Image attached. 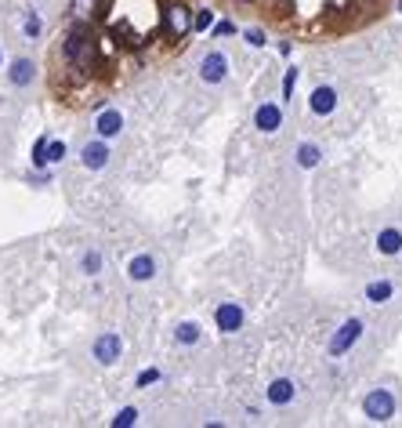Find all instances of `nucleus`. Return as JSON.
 I'll return each instance as SVG.
<instances>
[{"label":"nucleus","instance_id":"obj_1","mask_svg":"<svg viewBox=\"0 0 402 428\" xmlns=\"http://www.w3.org/2000/svg\"><path fill=\"white\" fill-rule=\"evenodd\" d=\"M62 66H66L69 80L76 84H84L94 73V66H98V44H94L87 22H76L66 33V40H62Z\"/></svg>","mask_w":402,"mask_h":428},{"label":"nucleus","instance_id":"obj_2","mask_svg":"<svg viewBox=\"0 0 402 428\" xmlns=\"http://www.w3.org/2000/svg\"><path fill=\"white\" fill-rule=\"evenodd\" d=\"M164 33L178 44V40H185L189 33H192V8L189 4H182V0H171V4L164 8Z\"/></svg>","mask_w":402,"mask_h":428},{"label":"nucleus","instance_id":"obj_3","mask_svg":"<svg viewBox=\"0 0 402 428\" xmlns=\"http://www.w3.org/2000/svg\"><path fill=\"white\" fill-rule=\"evenodd\" d=\"M362 414L374 421V425H384V421H392L395 418V395L388 388H374V392H366L362 395Z\"/></svg>","mask_w":402,"mask_h":428},{"label":"nucleus","instance_id":"obj_4","mask_svg":"<svg viewBox=\"0 0 402 428\" xmlns=\"http://www.w3.org/2000/svg\"><path fill=\"white\" fill-rule=\"evenodd\" d=\"M362 330H366V327H362V320H356V316H351V320H344L341 327L333 330V338H330V345H326V352H330L333 359H337V356H344L348 348L362 338Z\"/></svg>","mask_w":402,"mask_h":428},{"label":"nucleus","instance_id":"obj_5","mask_svg":"<svg viewBox=\"0 0 402 428\" xmlns=\"http://www.w3.org/2000/svg\"><path fill=\"white\" fill-rule=\"evenodd\" d=\"M214 323L221 334H239L247 323V309L239 305V301H221V305L214 309Z\"/></svg>","mask_w":402,"mask_h":428},{"label":"nucleus","instance_id":"obj_6","mask_svg":"<svg viewBox=\"0 0 402 428\" xmlns=\"http://www.w3.org/2000/svg\"><path fill=\"white\" fill-rule=\"evenodd\" d=\"M120 352H123V341H120V334H112V330H105V334H98L91 341V356H94V363H102V367L120 363Z\"/></svg>","mask_w":402,"mask_h":428},{"label":"nucleus","instance_id":"obj_7","mask_svg":"<svg viewBox=\"0 0 402 428\" xmlns=\"http://www.w3.org/2000/svg\"><path fill=\"white\" fill-rule=\"evenodd\" d=\"M229 76V55L225 51H207L200 58V80L203 84H221Z\"/></svg>","mask_w":402,"mask_h":428},{"label":"nucleus","instance_id":"obj_8","mask_svg":"<svg viewBox=\"0 0 402 428\" xmlns=\"http://www.w3.org/2000/svg\"><path fill=\"white\" fill-rule=\"evenodd\" d=\"M254 128L261 135H276L283 128V105L279 102H261L254 109Z\"/></svg>","mask_w":402,"mask_h":428},{"label":"nucleus","instance_id":"obj_9","mask_svg":"<svg viewBox=\"0 0 402 428\" xmlns=\"http://www.w3.org/2000/svg\"><path fill=\"white\" fill-rule=\"evenodd\" d=\"M123 131V113L120 109H112V105H105V109H98V113H94V135L98 138H116Z\"/></svg>","mask_w":402,"mask_h":428},{"label":"nucleus","instance_id":"obj_10","mask_svg":"<svg viewBox=\"0 0 402 428\" xmlns=\"http://www.w3.org/2000/svg\"><path fill=\"white\" fill-rule=\"evenodd\" d=\"M80 164H84L87 171H105V164H109V142L94 135L87 146L80 149Z\"/></svg>","mask_w":402,"mask_h":428},{"label":"nucleus","instance_id":"obj_11","mask_svg":"<svg viewBox=\"0 0 402 428\" xmlns=\"http://www.w3.org/2000/svg\"><path fill=\"white\" fill-rule=\"evenodd\" d=\"M308 109H312L315 117H330V113H337V91H333L330 84L312 87V94H308Z\"/></svg>","mask_w":402,"mask_h":428},{"label":"nucleus","instance_id":"obj_12","mask_svg":"<svg viewBox=\"0 0 402 428\" xmlns=\"http://www.w3.org/2000/svg\"><path fill=\"white\" fill-rule=\"evenodd\" d=\"M294 395H297V385L290 382V377H272V385L265 388V400L272 406H290Z\"/></svg>","mask_w":402,"mask_h":428},{"label":"nucleus","instance_id":"obj_13","mask_svg":"<svg viewBox=\"0 0 402 428\" xmlns=\"http://www.w3.org/2000/svg\"><path fill=\"white\" fill-rule=\"evenodd\" d=\"M156 276V258L152 255H134L127 262V280L131 283H149Z\"/></svg>","mask_w":402,"mask_h":428},{"label":"nucleus","instance_id":"obj_14","mask_svg":"<svg viewBox=\"0 0 402 428\" xmlns=\"http://www.w3.org/2000/svg\"><path fill=\"white\" fill-rule=\"evenodd\" d=\"M8 80L15 87H29V84L37 80V62L33 58H15L11 69H8Z\"/></svg>","mask_w":402,"mask_h":428},{"label":"nucleus","instance_id":"obj_15","mask_svg":"<svg viewBox=\"0 0 402 428\" xmlns=\"http://www.w3.org/2000/svg\"><path fill=\"white\" fill-rule=\"evenodd\" d=\"M294 160H297V167H301V171H315L319 164H323V149H319L315 142H297Z\"/></svg>","mask_w":402,"mask_h":428},{"label":"nucleus","instance_id":"obj_16","mask_svg":"<svg viewBox=\"0 0 402 428\" xmlns=\"http://www.w3.org/2000/svg\"><path fill=\"white\" fill-rule=\"evenodd\" d=\"M174 341H178L182 348L200 345V341H203V327H200L196 320H182L178 327H174Z\"/></svg>","mask_w":402,"mask_h":428},{"label":"nucleus","instance_id":"obj_17","mask_svg":"<svg viewBox=\"0 0 402 428\" xmlns=\"http://www.w3.org/2000/svg\"><path fill=\"white\" fill-rule=\"evenodd\" d=\"M377 250H381V255H388V258L402 255V232L399 229H381L377 232Z\"/></svg>","mask_w":402,"mask_h":428},{"label":"nucleus","instance_id":"obj_18","mask_svg":"<svg viewBox=\"0 0 402 428\" xmlns=\"http://www.w3.org/2000/svg\"><path fill=\"white\" fill-rule=\"evenodd\" d=\"M392 294H395V283L392 280L366 283V301H369V305H384V301H392Z\"/></svg>","mask_w":402,"mask_h":428},{"label":"nucleus","instance_id":"obj_19","mask_svg":"<svg viewBox=\"0 0 402 428\" xmlns=\"http://www.w3.org/2000/svg\"><path fill=\"white\" fill-rule=\"evenodd\" d=\"M66 153H69V146L62 138H47V149H44V164L47 167H55V164H62L66 160Z\"/></svg>","mask_w":402,"mask_h":428},{"label":"nucleus","instance_id":"obj_20","mask_svg":"<svg viewBox=\"0 0 402 428\" xmlns=\"http://www.w3.org/2000/svg\"><path fill=\"white\" fill-rule=\"evenodd\" d=\"M98 8H102V0H73V19L76 22H87Z\"/></svg>","mask_w":402,"mask_h":428},{"label":"nucleus","instance_id":"obj_21","mask_svg":"<svg viewBox=\"0 0 402 428\" xmlns=\"http://www.w3.org/2000/svg\"><path fill=\"white\" fill-rule=\"evenodd\" d=\"M214 26V11L211 8H200L196 15H192V33H203V29Z\"/></svg>","mask_w":402,"mask_h":428},{"label":"nucleus","instance_id":"obj_22","mask_svg":"<svg viewBox=\"0 0 402 428\" xmlns=\"http://www.w3.org/2000/svg\"><path fill=\"white\" fill-rule=\"evenodd\" d=\"M138 418H141V414H138V406H123L120 414L112 418V428H131V425H138Z\"/></svg>","mask_w":402,"mask_h":428},{"label":"nucleus","instance_id":"obj_23","mask_svg":"<svg viewBox=\"0 0 402 428\" xmlns=\"http://www.w3.org/2000/svg\"><path fill=\"white\" fill-rule=\"evenodd\" d=\"M22 33H26L29 40H37V37H40V15H37L33 8H29V11H26V19H22Z\"/></svg>","mask_w":402,"mask_h":428},{"label":"nucleus","instance_id":"obj_24","mask_svg":"<svg viewBox=\"0 0 402 428\" xmlns=\"http://www.w3.org/2000/svg\"><path fill=\"white\" fill-rule=\"evenodd\" d=\"M80 265H84L87 276H98L102 273V255H98V250H87V255L80 258Z\"/></svg>","mask_w":402,"mask_h":428},{"label":"nucleus","instance_id":"obj_25","mask_svg":"<svg viewBox=\"0 0 402 428\" xmlns=\"http://www.w3.org/2000/svg\"><path fill=\"white\" fill-rule=\"evenodd\" d=\"M294 87H297V66H290V69L283 73V102L294 99Z\"/></svg>","mask_w":402,"mask_h":428},{"label":"nucleus","instance_id":"obj_26","mask_svg":"<svg viewBox=\"0 0 402 428\" xmlns=\"http://www.w3.org/2000/svg\"><path fill=\"white\" fill-rule=\"evenodd\" d=\"M156 382H164V370H159V367H149V370H141L138 374V388H149V385H156Z\"/></svg>","mask_w":402,"mask_h":428},{"label":"nucleus","instance_id":"obj_27","mask_svg":"<svg viewBox=\"0 0 402 428\" xmlns=\"http://www.w3.org/2000/svg\"><path fill=\"white\" fill-rule=\"evenodd\" d=\"M243 37H247V44H250V47H265V44H268L261 26H250V29H243Z\"/></svg>","mask_w":402,"mask_h":428},{"label":"nucleus","instance_id":"obj_28","mask_svg":"<svg viewBox=\"0 0 402 428\" xmlns=\"http://www.w3.org/2000/svg\"><path fill=\"white\" fill-rule=\"evenodd\" d=\"M211 29H214V37H218V40H221V37H236V22H232V19H221V22L214 19Z\"/></svg>","mask_w":402,"mask_h":428},{"label":"nucleus","instance_id":"obj_29","mask_svg":"<svg viewBox=\"0 0 402 428\" xmlns=\"http://www.w3.org/2000/svg\"><path fill=\"white\" fill-rule=\"evenodd\" d=\"M243 4H254V0H243Z\"/></svg>","mask_w":402,"mask_h":428},{"label":"nucleus","instance_id":"obj_30","mask_svg":"<svg viewBox=\"0 0 402 428\" xmlns=\"http://www.w3.org/2000/svg\"><path fill=\"white\" fill-rule=\"evenodd\" d=\"M399 11H402V0H399Z\"/></svg>","mask_w":402,"mask_h":428},{"label":"nucleus","instance_id":"obj_31","mask_svg":"<svg viewBox=\"0 0 402 428\" xmlns=\"http://www.w3.org/2000/svg\"><path fill=\"white\" fill-rule=\"evenodd\" d=\"M0 62H4V55H0Z\"/></svg>","mask_w":402,"mask_h":428}]
</instances>
